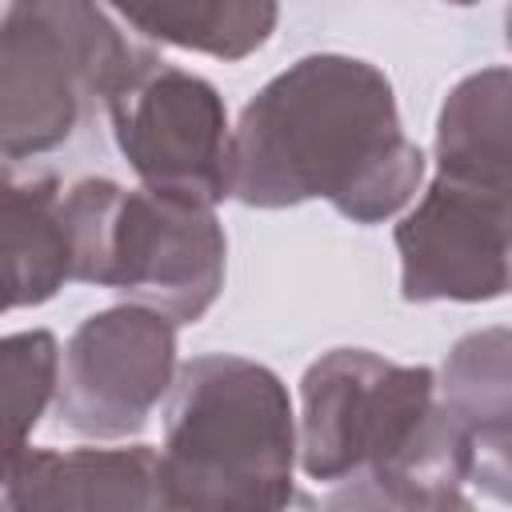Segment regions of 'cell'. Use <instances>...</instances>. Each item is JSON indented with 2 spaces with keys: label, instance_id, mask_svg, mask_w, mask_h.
<instances>
[{
  "label": "cell",
  "instance_id": "2",
  "mask_svg": "<svg viewBox=\"0 0 512 512\" xmlns=\"http://www.w3.org/2000/svg\"><path fill=\"white\" fill-rule=\"evenodd\" d=\"M64 224L48 212V192L0 180V308L28 304L52 292L68 272Z\"/></svg>",
  "mask_w": 512,
  "mask_h": 512
},
{
  "label": "cell",
  "instance_id": "1",
  "mask_svg": "<svg viewBox=\"0 0 512 512\" xmlns=\"http://www.w3.org/2000/svg\"><path fill=\"white\" fill-rule=\"evenodd\" d=\"M348 144L364 152H408L396 132L388 84L356 60H304L244 112L236 172L272 156L280 160L240 184V192L248 200L336 196L344 212L360 216L364 188L344 160Z\"/></svg>",
  "mask_w": 512,
  "mask_h": 512
}]
</instances>
